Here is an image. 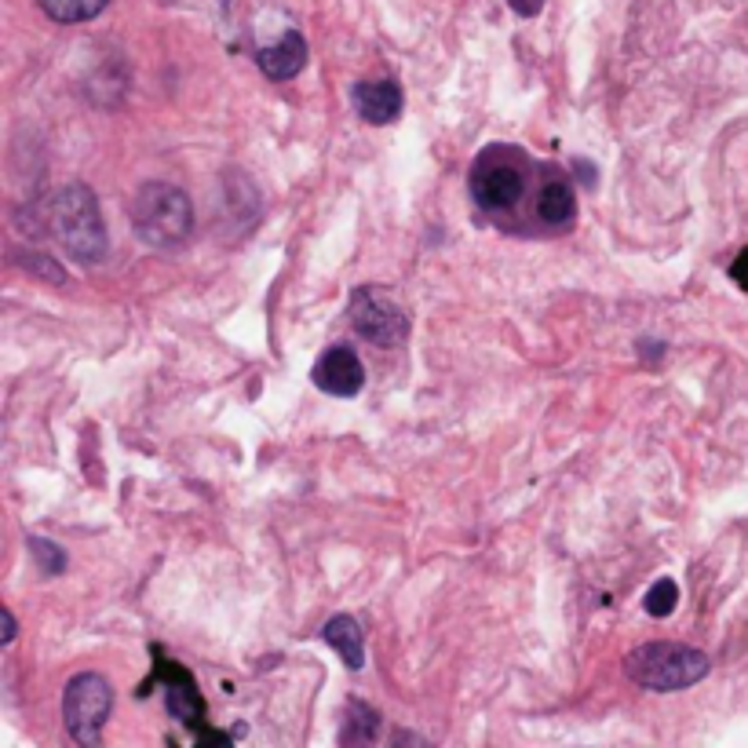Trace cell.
Returning <instances> with one entry per match:
<instances>
[{"instance_id":"1","label":"cell","mask_w":748,"mask_h":748,"mask_svg":"<svg viewBox=\"0 0 748 748\" xmlns=\"http://www.w3.org/2000/svg\"><path fill=\"white\" fill-rule=\"evenodd\" d=\"M48 223L51 238L62 245V253L81 259V264H102L110 253L107 227H102V213L96 194L81 183L62 187L48 205Z\"/></svg>"},{"instance_id":"2","label":"cell","mask_w":748,"mask_h":748,"mask_svg":"<svg viewBox=\"0 0 748 748\" xmlns=\"http://www.w3.org/2000/svg\"><path fill=\"white\" fill-rule=\"evenodd\" d=\"M132 230L154 248H176L194 230V205L173 183H142L132 198Z\"/></svg>"},{"instance_id":"3","label":"cell","mask_w":748,"mask_h":748,"mask_svg":"<svg viewBox=\"0 0 748 748\" xmlns=\"http://www.w3.org/2000/svg\"><path fill=\"white\" fill-rule=\"evenodd\" d=\"M624 672L642 690L672 693L701 682L708 676V658L687 642H642L624 658Z\"/></svg>"},{"instance_id":"4","label":"cell","mask_w":748,"mask_h":748,"mask_svg":"<svg viewBox=\"0 0 748 748\" xmlns=\"http://www.w3.org/2000/svg\"><path fill=\"white\" fill-rule=\"evenodd\" d=\"M526 157L511 147H490L471 168L468 190L482 213H511L526 194Z\"/></svg>"},{"instance_id":"5","label":"cell","mask_w":748,"mask_h":748,"mask_svg":"<svg viewBox=\"0 0 748 748\" xmlns=\"http://www.w3.org/2000/svg\"><path fill=\"white\" fill-rule=\"evenodd\" d=\"M110 708H114V690L99 672H81L67 682L62 719H67V730L77 745H99Z\"/></svg>"},{"instance_id":"6","label":"cell","mask_w":748,"mask_h":748,"mask_svg":"<svg viewBox=\"0 0 748 748\" xmlns=\"http://www.w3.org/2000/svg\"><path fill=\"white\" fill-rule=\"evenodd\" d=\"M347 314H351V329L362 339H370V344L398 347L410 339V314H405L387 293H380V288H373V285L354 288Z\"/></svg>"},{"instance_id":"7","label":"cell","mask_w":748,"mask_h":748,"mask_svg":"<svg viewBox=\"0 0 748 748\" xmlns=\"http://www.w3.org/2000/svg\"><path fill=\"white\" fill-rule=\"evenodd\" d=\"M157 682H165V690H168V712H173L176 719H183V724H187L190 730H201V724H205V701H201V693H198V682H194V676L183 665L165 661L161 650H157L154 676L139 687V698H142V693H150Z\"/></svg>"},{"instance_id":"8","label":"cell","mask_w":748,"mask_h":748,"mask_svg":"<svg viewBox=\"0 0 748 748\" xmlns=\"http://www.w3.org/2000/svg\"><path fill=\"white\" fill-rule=\"evenodd\" d=\"M314 387H322L325 395L333 398H354L365 387V370L358 362V354L351 347H329L314 365Z\"/></svg>"},{"instance_id":"9","label":"cell","mask_w":748,"mask_h":748,"mask_svg":"<svg viewBox=\"0 0 748 748\" xmlns=\"http://www.w3.org/2000/svg\"><path fill=\"white\" fill-rule=\"evenodd\" d=\"M351 102L362 121L370 125H391L402 114V88L398 81H358L351 88Z\"/></svg>"},{"instance_id":"10","label":"cell","mask_w":748,"mask_h":748,"mask_svg":"<svg viewBox=\"0 0 748 748\" xmlns=\"http://www.w3.org/2000/svg\"><path fill=\"white\" fill-rule=\"evenodd\" d=\"M256 62L270 81H293V77L307 67V41L296 30H288L270 48L259 51Z\"/></svg>"},{"instance_id":"11","label":"cell","mask_w":748,"mask_h":748,"mask_svg":"<svg viewBox=\"0 0 748 748\" xmlns=\"http://www.w3.org/2000/svg\"><path fill=\"white\" fill-rule=\"evenodd\" d=\"M577 216V194L562 176H548L537 190V219H544L548 227H567Z\"/></svg>"},{"instance_id":"12","label":"cell","mask_w":748,"mask_h":748,"mask_svg":"<svg viewBox=\"0 0 748 748\" xmlns=\"http://www.w3.org/2000/svg\"><path fill=\"white\" fill-rule=\"evenodd\" d=\"M322 639L329 642L339 658H344V665L354 668V672L365 665V639H362L358 621H354L351 613H336L333 621L322 628Z\"/></svg>"},{"instance_id":"13","label":"cell","mask_w":748,"mask_h":748,"mask_svg":"<svg viewBox=\"0 0 748 748\" xmlns=\"http://www.w3.org/2000/svg\"><path fill=\"white\" fill-rule=\"evenodd\" d=\"M376 734H380V712L376 708H370L365 701H351L347 705V724H344V730H339V741H351V745H358V741H376Z\"/></svg>"},{"instance_id":"14","label":"cell","mask_w":748,"mask_h":748,"mask_svg":"<svg viewBox=\"0 0 748 748\" xmlns=\"http://www.w3.org/2000/svg\"><path fill=\"white\" fill-rule=\"evenodd\" d=\"M37 4H41V11L48 19H56L62 26H73V22L96 19L110 0H37Z\"/></svg>"},{"instance_id":"15","label":"cell","mask_w":748,"mask_h":748,"mask_svg":"<svg viewBox=\"0 0 748 748\" xmlns=\"http://www.w3.org/2000/svg\"><path fill=\"white\" fill-rule=\"evenodd\" d=\"M642 607H647L650 617H668V613L679 607V584L672 581V577H661V581H653L647 599H642Z\"/></svg>"},{"instance_id":"16","label":"cell","mask_w":748,"mask_h":748,"mask_svg":"<svg viewBox=\"0 0 748 748\" xmlns=\"http://www.w3.org/2000/svg\"><path fill=\"white\" fill-rule=\"evenodd\" d=\"M26 548H30V555L37 559V570H41V573L56 577V573L67 570V555H62L59 544L45 541V537H30V541H26Z\"/></svg>"},{"instance_id":"17","label":"cell","mask_w":748,"mask_h":748,"mask_svg":"<svg viewBox=\"0 0 748 748\" xmlns=\"http://www.w3.org/2000/svg\"><path fill=\"white\" fill-rule=\"evenodd\" d=\"M26 267H33L37 274H45L48 282H67V274H62V267H56V264H48L45 256H30V259H22Z\"/></svg>"},{"instance_id":"18","label":"cell","mask_w":748,"mask_h":748,"mask_svg":"<svg viewBox=\"0 0 748 748\" xmlns=\"http://www.w3.org/2000/svg\"><path fill=\"white\" fill-rule=\"evenodd\" d=\"M508 4H511V11H515V16H522V19H533V16H541L544 0H508Z\"/></svg>"},{"instance_id":"19","label":"cell","mask_w":748,"mask_h":748,"mask_svg":"<svg viewBox=\"0 0 748 748\" xmlns=\"http://www.w3.org/2000/svg\"><path fill=\"white\" fill-rule=\"evenodd\" d=\"M730 278L738 282L741 288H748V248H741L738 259H734V264H730Z\"/></svg>"},{"instance_id":"20","label":"cell","mask_w":748,"mask_h":748,"mask_svg":"<svg viewBox=\"0 0 748 748\" xmlns=\"http://www.w3.org/2000/svg\"><path fill=\"white\" fill-rule=\"evenodd\" d=\"M11 639H16V617H11V610L4 607V647Z\"/></svg>"},{"instance_id":"21","label":"cell","mask_w":748,"mask_h":748,"mask_svg":"<svg viewBox=\"0 0 748 748\" xmlns=\"http://www.w3.org/2000/svg\"><path fill=\"white\" fill-rule=\"evenodd\" d=\"M577 176L588 179V183H596V173H592V168H588V161H577Z\"/></svg>"}]
</instances>
